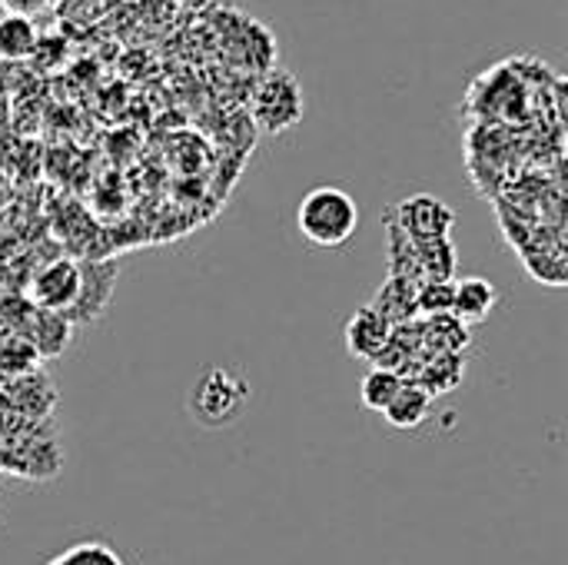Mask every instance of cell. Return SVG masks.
Masks as SVG:
<instances>
[{"label": "cell", "mask_w": 568, "mask_h": 565, "mask_svg": "<svg viewBox=\"0 0 568 565\" xmlns=\"http://www.w3.org/2000/svg\"><path fill=\"white\" fill-rule=\"evenodd\" d=\"M416 310L426 316H449L453 313V283H423L416 290Z\"/></svg>", "instance_id": "2e32d148"}, {"label": "cell", "mask_w": 568, "mask_h": 565, "mask_svg": "<svg viewBox=\"0 0 568 565\" xmlns=\"http://www.w3.org/2000/svg\"><path fill=\"white\" fill-rule=\"evenodd\" d=\"M496 300H499V293L489 280L466 276V280L453 283V313L449 316L463 326H476L493 313Z\"/></svg>", "instance_id": "9c48e42d"}, {"label": "cell", "mask_w": 568, "mask_h": 565, "mask_svg": "<svg viewBox=\"0 0 568 565\" xmlns=\"http://www.w3.org/2000/svg\"><path fill=\"white\" fill-rule=\"evenodd\" d=\"M300 233L320 250H339L359 230V206L343 186H313L296 210Z\"/></svg>", "instance_id": "6da1fadb"}, {"label": "cell", "mask_w": 568, "mask_h": 565, "mask_svg": "<svg viewBox=\"0 0 568 565\" xmlns=\"http://www.w3.org/2000/svg\"><path fill=\"white\" fill-rule=\"evenodd\" d=\"M429 413H433V396L419 383H403L399 396L389 403V410L383 416L396 430H416L429 420Z\"/></svg>", "instance_id": "7c38bea8"}, {"label": "cell", "mask_w": 568, "mask_h": 565, "mask_svg": "<svg viewBox=\"0 0 568 565\" xmlns=\"http://www.w3.org/2000/svg\"><path fill=\"white\" fill-rule=\"evenodd\" d=\"M116 286V266L113 263H83L80 266V293L73 300V306L63 313L70 320V326H83V323H97L113 296Z\"/></svg>", "instance_id": "8992f818"}, {"label": "cell", "mask_w": 568, "mask_h": 565, "mask_svg": "<svg viewBox=\"0 0 568 565\" xmlns=\"http://www.w3.org/2000/svg\"><path fill=\"white\" fill-rule=\"evenodd\" d=\"M253 400L250 380L233 366H210L196 376L186 410L196 426L203 430H226L233 426Z\"/></svg>", "instance_id": "7a4b0ae2"}, {"label": "cell", "mask_w": 568, "mask_h": 565, "mask_svg": "<svg viewBox=\"0 0 568 565\" xmlns=\"http://www.w3.org/2000/svg\"><path fill=\"white\" fill-rule=\"evenodd\" d=\"M389 336H393V326L373 306H363L353 313V320L346 326V350H349V356L373 363L379 356V350L389 343Z\"/></svg>", "instance_id": "ba28073f"}, {"label": "cell", "mask_w": 568, "mask_h": 565, "mask_svg": "<svg viewBox=\"0 0 568 565\" xmlns=\"http://www.w3.org/2000/svg\"><path fill=\"white\" fill-rule=\"evenodd\" d=\"M70 320L63 313H47V310H33V320L27 326V340L37 346L40 360H53L67 350L70 343Z\"/></svg>", "instance_id": "30bf717a"}, {"label": "cell", "mask_w": 568, "mask_h": 565, "mask_svg": "<svg viewBox=\"0 0 568 565\" xmlns=\"http://www.w3.org/2000/svg\"><path fill=\"white\" fill-rule=\"evenodd\" d=\"M403 390V376L399 373H389V370H369L359 383V403L373 413H386L389 403L399 396Z\"/></svg>", "instance_id": "9a60e30c"}, {"label": "cell", "mask_w": 568, "mask_h": 565, "mask_svg": "<svg viewBox=\"0 0 568 565\" xmlns=\"http://www.w3.org/2000/svg\"><path fill=\"white\" fill-rule=\"evenodd\" d=\"M80 293V263L70 256H57L37 270L30 280V306L47 313H67Z\"/></svg>", "instance_id": "5b68a950"}, {"label": "cell", "mask_w": 568, "mask_h": 565, "mask_svg": "<svg viewBox=\"0 0 568 565\" xmlns=\"http://www.w3.org/2000/svg\"><path fill=\"white\" fill-rule=\"evenodd\" d=\"M253 117H256L260 130H266V133L290 130L303 117V90H300L296 77L286 70L266 73V80L256 87V97H253Z\"/></svg>", "instance_id": "3957f363"}, {"label": "cell", "mask_w": 568, "mask_h": 565, "mask_svg": "<svg viewBox=\"0 0 568 565\" xmlns=\"http://www.w3.org/2000/svg\"><path fill=\"white\" fill-rule=\"evenodd\" d=\"M37 50V27L27 13H0V60H27Z\"/></svg>", "instance_id": "4fadbf2b"}, {"label": "cell", "mask_w": 568, "mask_h": 565, "mask_svg": "<svg viewBox=\"0 0 568 565\" xmlns=\"http://www.w3.org/2000/svg\"><path fill=\"white\" fill-rule=\"evenodd\" d=\"M416 290H419L416 280L393 276V280L376 293V300H373L369 306H373L389 326H403V323L416 313Z\"/></svg>", "instance_id": "8fae6325"}, {"label": "cell", "mask_w": 568, "mask_h": 565, "mask_svg": "<svg viewBox=\"0 0 568 565\" xmlns=\"http://www.w3.org/2000/svg\"><path fill=\"white\" fill-rule=\"evenodd\" d=\"M0 403L7 406V410H13L17 416H23V420H43L50 410H53V403H57V390H53V383L47 380V373H30V376H20V380H10V383H3V390H0Z\"/></svg>", "instance_id": "52a82bcc"}, {"label": "cell", "mask_w": 568, "mask_h": 565, "mask_svg": "<svg viewBox=\"0 0 568 565\" xmlns=\"http://www.w3.org/2000/svg\"><path fill=\"white\" fill-rule=\"evenodd\" d=\"M40 370V353L27 336H3L0 340V380H20Z\"/></svg>", "instance_id": "5bb4252c"}, {"label": "cell", "mask_w": 568, "mask_h": 565, "mask_svg": "<svg viewBox=\"0 0 568 565\" xmlns=\"http://www.w3.org/2000/svg\"><path fill=\"white\" fill-rule=\"evenodd\" d=\"M389 223L396 230H403L416 243H423V240H446L453 233V226H456V213L439 196L413 193V196L396 203Z\"/></svg>", "instance_id": "277c9868"}]
</instances>
